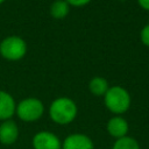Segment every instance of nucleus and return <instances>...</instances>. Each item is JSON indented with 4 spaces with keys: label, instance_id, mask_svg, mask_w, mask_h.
I'll use <instances>...</instances> for the list:
<instances>
[{
    "label": "nucleus",
    "instance_id": "nucleus-1",
    "mask_svg": "<svg viewBox=\"0 0 149 149\" xmlns=\"http://www.w3.org/2000/svg\"><path fill=\"white\" fill-rule=\"evenodd\" d=\"M78 113L76 102L68 97H59L55 99L49 107V116L57 125L71 123Z\"/></svg>",
    "mask_w": 149,
    "mask_h": 149
},
{
    "label": "nucleus",
    "instance_id": "nucleus-2",
    "mask_svg": "<svg viewBox=\"0 0 149 149\" xmlns=\"http://www.w3.org/2000/svg\"><path fill=\"white\" fill-rule=\"evenodd\" d=\"M104 102L109 112L115 115H120L129 109L132 99L128 91L122 86H112L105 93Z\"/></svg>",
    "mask_w": 149,
    "mask_h": 149
},
{
    "label": "nucleus",
    "instance_id": "nucleus-3",
    "mask_svg": "<svg viewBox=\"0 0 149 149\" xmlns=\"http://www.w3.org/2000/svg\"><path fill=\"white\" fill-rule=\"evenodd\" d=\"M44 113V105L37 98H26L16 105L15 114L26 122L37 121Z\"/></svg>",
    "mask_w": 149,
    "mask_h": 149
},
{
    "label": "nucleus",
    "instance_id": "nucleus-4",
    "mask_svg": "<svg viewBox=\"0 0 149 149\" xmlns=\"http://www.w3.org/2000/svg\"><path fill=\"white\" fill-rule=\"evenodd\" d=\"M27 44L20 36L12 35L5 37L0 42V55L8 61H19L24 57Z\"/></svg>",
    "mask_w": 149,
    "mask_h": 149
},
{
    "label": "nucleus",
    "instance_id": "nucleus-5",
    "mask_svg": "<svg viewBox=\"0 0 149 149\" xmlns=\"http://www.w3.org/2000/svg\"><path fill=\"white\" fill-rule=\"evenodd\" d=\"M34 149H62V141L58 136L49 130L36 133L31 141Z\"/></svg>",
    "mask_w": 149,
    "mask_h": 149
},
{
    "label": "nucleus",
    "instance_id": "nucleus-6",
    "mask_svg": "<svg viewBox=\"0 0 149 149\" xmlns=\"http://www.w3.org/2000/svg\"><path fill=\"white\" fill-rule=\"evenodd\" d=\"M62 149H94V143L86 134L73 133L64 139Z\"/></svg>",
    "mask_w": 149,
    "mask_h": 149
},
{
    "label": "nucleus",
    "instance_id": "nucleus-7",
    "mask_svg": "<svg viewBox=\"0 0 149 149\" xmlns=\"http://www.w3.org/2000/svg\"><path fill=\"white\" fill-rule=\"evenodd\" d=\"M19 137V127L12 119L5 120L0 123V143L10 146L16 142Z\"/></svg>",
    "mask_w": 149,
    "mask_h": 149
},
{
    "label": "nucleus",
    "instance_id": "nucleus-8",
    "mask_svg": "<svg viewBox=\"0 0 149 149\" xmlns=\"http://www.w3.org/2000/svg\"><path fill=\"white\" fill-rule=\"evenodd\" d=\"M106 129L112 137L118 140V139L127 136L128 130H129V125L125 118L120 115H115L108 120Z\"/></svg>",
    "mask_w": 149,
    "mask_h": 149
},
{
    "label": "nucleus",
    "instance_id": "nucleus-9",
    "mask_svg": "<svg viewBox=\"0 0 149 149\" xmlns=\"http://www.w3.org/2000/svg\"><path fill=\"white\" fill-rule=\"evenodd\" d=\"M16 109V102L14 98L6 91L0 90V120H9Z\"/></svg>",
    "mask_w": 149,
    "mask_h": 149
},
{
    "label": "nucleus",
    "instance_id": "nucleus-10",
    "mask_svg": "<svg viewBox=\"0 0 149 149\" xmlns=\"http://www.w3.org/2000/svg\"><path fill=\"white\" fill-rule=\"evenodd\" d=\"M108 88V81L104 77H94L88 83V90L93 95L97 97H104Z\"/></svg>",
    "mask_w": 149,
    "mask_h": 149
},
{
    "label": "nucleus",
    "instance_id": "nucleus-11",
    "mask_svg": "<svg viewBox=\"0 0 149 149\" xmlns=\"http://www.w3.org/2000/svg\"><path fill=\"white\" fill-rule=\"evenodd\" d=\"M70 7L65 0H56L50 6V14L56 20H62L69 14Z\"/></svg>",
    "mask_w": 149,
    "mask_h": 149
},
{
    "label": "nucleus",
    "instance_id": "nucleus-12",
    "mask_svg": "<svg viewBox=\"0 0 149 149\" xmlns=\"http://www.w3.org/2000/svg\"><path fill=\"white\" fill-rule=\"evenodd\" d=\"M112 149H140L139 142L132 136H125L115 140Z\"/></svg>",
    "mask_w": 149,
    "mask_h": 149
},
{
    "label": "nucleus",
    "instance_id": "nucleus-13",
    "mask_svg": "<svg viewBox=\"0 0 149 149\" xmlns=\"http://www.w3.org/2000/svg\"><path fill=\"white\" fill-rule=\"evenodd\" d=\"M140 38H141V42L149 47V24L144 26L142 29H141V33H140Z\"/></svg>",
    "mask_w": 149,
    "mask_h": 149
},
{
    "label": "nucleus",
    "instance_id": "nucleus-14",
    "mask_svg": "<svg viewBox=\"0 0 149 149\" xmlns=\"http://www.w3.org/2000/svg\"><path fill=\"white\" fill-rule=\"evenodd\" d=\"M69 6H74V7H81V6H85L87 5L91 0H65Z\"/></svg>",
    "mask_w": 149,
    "mask_h": 149
},
{
    "label": "nucleus",
    "instance_id": "nucleus-15",
    "mask_svg": "<svg viewBox=\"0 0 149 149\" xmlns=\"http://www.w3.org/2000/svg\"><path fill=\"white\" fill-rule=\"evenodd\" d=\"M137 2L143 9L149 10V0H137Z\"/></svg>",
    "mask_w": 149,
    "mask_h": 149
},
{
    "label": "nucleus",
    "instance_id": "nucleus-16",
    "mask_svg": "<svg viewBox=\"0 0 149 149\" xmlns=\"http://www.w3.org/2000/svg\"><path fill=\"white\" fill-rule=\"evenodd\" d=\"M3 1H5V0H0V5H1V3L3 2Z\"/></svg>",
    "mask_w": 149,
    "mask_h": 149
}]
</instances>
